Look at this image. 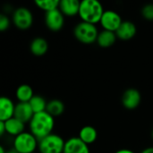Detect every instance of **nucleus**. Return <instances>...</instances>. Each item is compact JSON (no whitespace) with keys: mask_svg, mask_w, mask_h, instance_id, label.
Segmentation results:
<instances>
[{"mask_svg":"<svg viewBox=\"0 0 153 153\" xmlns=\"http://www.w3.org/2000/svg\"><path fill=\"white\" fill-rule=\"evenodd\" d=\"M65 104L63 103V101H61L60 100L55 99L48 102L46 111L49 115H51L53 117H56L61 116L65 112Z\"/></svg>","mask_w":153,"mask_h":153,"instance_id":"nucleus-19","label":"nucleus"},{"mask_svg":"<svg viewBox=\"0 0 153 153\" xmlns=\"http://www.w3.org/2000/svg\"><path fill=\"white\" fill-rule=\"evenodd\" d=\"M141 100L142 95L136 89H127L122 96V104L126 109L129 110L137 108L141 103Z\"/></svg>","mask_w":153,"mask_h":153,"instance_id":"nucleus-9","label":"nucleus"},{"mask_svg":"<svg viewBox=\"0 0 153 153\" xmlns=\"http://www.w3.org/2000/svg\"><path fill=\"white\" fill-rule=\"evenodd\" d=\"M141 153H153V147H148L143 151H142Z\"/></svg>","mask_w":153,"mask_h":153,"instance_id":"nucleus-27","label":"nucleus"},{"mask_svg":"<svg viewBox=\"0 0 153 153\" xmlns=\"http://www.w3.org/2000/svg\"><path fill=\"white\" fill-rule=\"evenodd\" d=\"M30 125V133L37 138L38 141L53 134L55 126V117L49 115L47 111L34 114Z\"/></svg>","mask_w":153,"mask_h":153,"instance_id":"nucleus-1","label":"nucleus"},{"mask_svg":"<svg viewBox=\"0 0 153 153\" xmlns=\"http://www.w3.org/2000/svg\"><path fill=\"white\" fill-rule=\"evenodd\" d=\"M152 139H153V130H152Z\"/></svg>","mask_w":153,"mask_h":153,"instance_id":"nucleus-30","label":"nucleus"},{"mask_svg":"<svg viewBox=\"0 0 153 153\" xmlns=\"http://www.w3.org/2000/svg\"><path fill=\"white\" fill-rule=\"evenodd\" d=\"M45 23L48 30L59 31L65 24V15L59 9H56L45 13Z\"/></svg>","mask_w":153,"mask_h":153,"instance_id":"nucleus-8","label":"nucleus"},{"mask_svg":"<svg viewBox=\"0 0 153 153\" xmlns=\"http://www.w3.org/2000/svg\"><path fill=\"white\" fill-rule=\"evenodd\" d=\"M30 52L36 56H44L48 50V41L41 37H38L32 39L30 45Z\"/></svg>","mask_w":153,"mask_h":153,"instance_id":"nucleus-16","label":"nucleus"},{"mask_svg":"<svg viewBox=\"0 0 153 153\" xmlns=\"http://www.w3.org/2000/svg\"><path fill=\"white\" fill-rule=\"evenodd\" d=\"M117 39V37L116 35V32L103 30L99 33L96 42L101 48H109L115 44Z\"/></svg>","mask_w":153,"mask_h":153,"instance_id":"nucleus-17","label":"nucleus"},{"mask_svg":"<svg viewBox=\"0 0 153 153\" xmlns=\"http://www.w3.org/2000/svg\"><path fill=\"white\" fill-rule=\"evenodd\" d=\"M29 103H30L34 114L44 112L47 109L48 102L46 101V100L43 97H41L39 95H34Z\"/></svg>","mask_w":153,"mask_h":153,"instance_id":"nucleus-21","label":"nucleus"},{"mask_svg":"<svg viewBox=\"0 0 153 153\" xmlns=\"http://www.w3.org/2000/svg\"><path fill=\"white\" fill-rule=\"evenodd\" d=\"M104 12L103 5L98 0L81 1L79 16L82 22L96 25L98 22H100Z\"/></svg>","mask_w":153,"mask_h":153,"instance_id":"nucleus-2","label":"nucleus"},{"mask_svg":"<svg viewBox=\"0 0 153 153\" xmlns=\"http://www.w3.org/2000/svg\"><path fill=\"white\" fill-rule=\"evenodd\" d=\"M115 153H135L134 152L131 151V150H128V149H121V150H118Z\"/></svg>","mask_w":153,"mask_h":153,"instance_id":"nucleus-26","label":"nucleus"},{"mask_svg":"<svg viewBox=\"0 0 153 153\" xmlns=\"http://www.w3.org/2000/svg\"><path fill=\"white\" fill-rule=\"evenodd\" d=\"M142 15L148 21H153V3L147 4L143 7Z\"/></svg>","mask_w":153,"mask_h":153,"instance_id":"nucleus-23","label":"nucleus"},{"mask_svg":"<svg viewBox=\"0 0 153 153\" xmlns=\"http://www.w3.org/2000/svg\"><path fill=\"white\" fill-rule=\"evenodd\" d=\"M34 116V112L29 102H19L15 105L14 117L22 123H30Z\"/></svg>","mask_w":153,"mask_h":153,"instance_id":"nucleus-11","label":"nucleus"},{"mask_svg":"<svg viewBox=\"0 0 153 153\" xmlns=\"http://www.w3.org/2000/svg\"><path fill=\"white\" fill-rule=\"evenodd\" d=\"M5 124V129L6 133L12 136H18L19 134H22L24 132L25 124L20 121L19 119L15 118L14 117L8 119L7 121H4Z\"/></svg>","mask_w":153,"mask_h":153,"instance_id":"nucleus-15","label":"nucleus"},{"mask_svg":"<svg viewBox=\"0 0 153 153\" xmlns=\"http://www.w3.org/2000/svg\"><path fill=\"white\" fill-rule=\"evenodd\" d=\"M6 133V129H5V124L4 121H0V135L3 136L4 134Z\"/></svg>","mask_w":153,"mask_h":153,"instance_id":"nucleus-25","label":"nucleus"},{"mask_svg":"<svg viewBox=\"0 0 153 153\" xmlns=\"http://www.w3.org/2000/svg\"><path fill=\"white\" fill-rule=\"evenodd\" d=\"M0 153H7V152L4 150V148L3 146L0 147Z\"/></svg>","mask_w":153,"mask_h":153,"instance_id":"nucleus-28","label":"nucleus"},{"mask_svg":"<svg viewBox=\"0 0 153 153\" xmlns=\"http://www.w3.org/2000/svg\"><path fill=\"white\" fill-rule=\"evenodd\" d=\"M84 143L87 145H90L97 140L98 137V132L97 130L91 126H83L80 132H79V136H78Z\"/></svg>","mask_w":153,"mask_h":153,"instance_id":"nucleus-18","label":"nucleus"},{"mask_svg":"<svg viewBox=\"0 0 153 153\" xmlns=\"http://www.w3.org/2000/svg\"><path fill=\"white\" fill-rule=\"evenodd\" d=\"M16 99L19 102H30V100L33 98V90L28 84H22L16 90Z\"/></svg>","mask_w":153,"mask_h":153,"instance_id":"nucleus-20","label":"nucleus"},{"mask_svg":"<svg viewBox=\"0 0 153 153\" xmlns=\"http://www.w3.org/2000/svg\"><path fill=\"white\" fill-rule=\"evenodd\" d=\"M59 0H36L35 4L41 10L45 11V13L58 9L59 7Z\"/></svg>","mask_w":153,"mask_h":153,"instance_id":"nucleus-22","label":"nucleus"},{"mask_svg":"<svg viewBox=\"0 0 153 153\" xmlns=\"http://www.w3.org/2000/svg\"><path fill=\"white\" fill-rule=\"evenodd\" d=\"M136 32H137V27L133 22L123 21V22L116 31V35L119 39L129 40L136 35Z\"/></svg>","mask_w":153,"mask_h":153,"instance_id":"nucleus-12","label":"nucleus"},{"mask_svg":"<svg viewBox=\"0 0 153 153\" xmlns=\"http://www.w3.org/2000/svg\"><path fill=\"white\" fill-rule=\"evenodd\" d=\"M15 105L8 97L0 98V121H7L14 117Z\"/></svg>","mask_w":153,"mask_h":153,"instance_id":"nucleus-13","label":"nucleus"},{"mask_svg":"<svg viewBox=\"0 0 153 153\" xmlns=\"http://www.w3.org/2000/svg\"><path fill=\"white\" fill-rule=\"evenodd\" d=\"M99 30L95 24L81 22L77 23L74 29V35L75 39L83 44H92L97 41Z\"/></svg>","mask_w":153,"mask_h":153,"instance_id":"nucleus-3","label":"nucleus"},{"mask_svg":"<svg viewBox=\"0 0 153 153\" xmlns=\"http://www.w3.org/2000/svg\"><path fill=\"white\" fill-rule=\"evenodd\" d=\"M65 141L56 134H51L39 141L38 149L40 153H63Z\"/></svg>","mask_w":153,"mask_h":153,"instance_id":"nucleus-5","label":"nucleus"},{"mask_svg":"<svg viewBox=\"0 0 153 153\" xmlns=\"http://www.w3.org/2000/svg\"><path fill=\"white\" fill-rule=\"evenodd\" d=\"M81 2L78 0H61L58 9L67 17H73L79 14Z\"/></svg>","mask_w":153,"mask_h":153,"instance_id":"nucleus-14","label":"nucleus"},{"mask_svg":"<svg viewBox=\"0 0 153 153\" xmlns=\"http://www.w3.org/2000/svg\"><path fill=\"white\" fill-rule=\"evenodd\" d=\"M123 22V20L118 13L113 10H107L104 12L101 20L100 24L103 28V30H109L116 32L121 23Z\"/></svg>","mask_w":153,"mask_h":153,"instance_id":"nucleus-7","label":"nucleus"},{"mask_svg":"<svg viewBox=\"0 0 153 153\" xmlns=\"http://www.w3.org/2000/svg\"><path fill=\"white\" fill-rule=\"evenodd\" d=\"M13 22L15 27L22 30L30 29L33 23V15L26 7H18L13 13Z\"/></svg>","mask_w":153,"mask_h":153,"instance_id":"nucleus-6","label":"nucleus"},{"mask_svg":"<svg viewBox=\"0 0 153 153\" xmlns=\"http://www.w3.org/2000/svg\"><path fill=\"white\" fill-rule=\"evenodd\" d=\"M63 153H91L89 145L84 143L79 137H72L65 141Z\"/></svg>","mask_w":153,"mask_h":153,"instance_id":"nucleus-10","label":"nucleus"},{"mask_svg":"<svg viewBox=\"0 0 153 153\" xmlns=\"http://www.w3.org/2000/svg\"><path fill=\"white\" fill-rule=\"evenodd\" d=\"M39 141L30 132H23L14 137L13 150L18 153H34L38 148Z\"/></svg>","mask_w":153,"mask_h":153,"instance_id":"nucleus-4","label":"nucleus"},{"mask_svg":"<svg viewBox=\"0 0 153 153\" xmlns=\"http://www.w3.org/2000/svg\"><path fill=\"white\" fill-rule=\"evenodd\" d=\"M10 23L11 22H10L9 17L4 13H1L0 14V30L4 31L8 30V28L10 27Z\"/></svg>","mask_w":153,"mask_h":153,"instance_id":"nucleus-24","label":"nucleus"},{"mask_svg":"<svg viewBox=\"0 0 153 153\" xmlns=\"http://www.w3.org/2000/svg\"><path fill=\"white\" fill-rule=\"evenodd\" d=\"M7 153H18V152H16L14 150H12V151H9V152H7Z\"/></svg>","mask_w":153,"mask_h":153,"instance_id":"nucleus-29","label":"nucleus"}]
</instances>
